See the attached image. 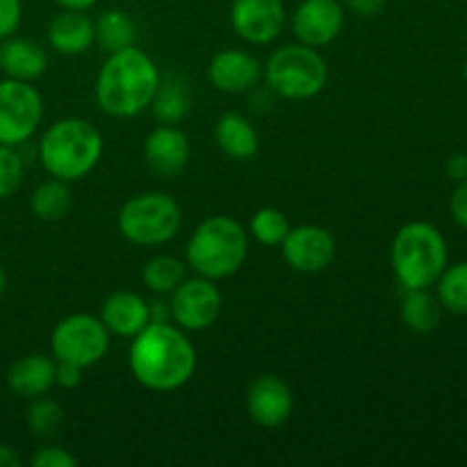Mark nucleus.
Returning a JSON list of instances; mask_svg holds the SVG:
<instances>
[{
    "instance_id": "obj_35",
    "label": "nucleus",
    "mask_w": 467,
    "mask_h": 467,
    "mask_svg": "<svg viewBox=\"0 0 467 467\" xmlns=\"http://www.w3.org/2000/svg\"><path fill=\"white\" fill-rule=\"evenodd\" d=\"M342 5H345V9H349V12L358 14V16L372 18L383 12L386 0H342Z\"/></svg>"
},
{
    "instance_id": "obj_31",
    "label": "nucleus",
    "mask_w": 467,
    "mask_h": 467,
    "mask_svg": "<svg viewBox=\"0 0 467 467\" xmlns=\"http://www.w3.org/2000/svg\"><path fill=\"white\" fill-rule=\"evenodd\" d=\"M30 463L35 467H78V459L64 447L46 445L30 456Z\"/></svg>"
},
{
    "instance_id": "obj_29",
    "label": "nucleus",
    "mask_w": 467,
    "mask_h": 467,
    "mask_svg": "<svg viewBox=\"0 0 467 467\" xmlns=\"http://www.w3.org/2000/svg\"><path fill=\"white\" fill-rule=\"evenodd\" d=\"M64 422V409L59 406V401L50 400V397L41 395L36 400H30L26 413V424L30 429L32 436L36 438H50L53 433H57V429Z\"/></svg>"
},
{
    "instance_id": "obj_14",
    "label": "nucleus",
    "mask_w": 467,
    "mask_h": 467,
    "mask_svg": "<svg viewBox=\"0 0 467 467\" xmlns=\"http://www.w3.org/2000/svg\"><path fill=\"white\" fill-rule=\"evenodd\" d=\"M295 397L290 386L276 374H260L246 390V413L258 427L278 429L290 420Z\"/></svg>"
},
{
    "instance_id": "obj_18",
    "label": "nucleus",
    "mask_w": 467,
    "mask_h": 467,
    "mask_svg": "<svg viewBox=\"0 0 467 467\" xmlns=\"http://www.w3.org/2000/svg\"><path fill=\"white\" fill-rule=\"evenodd\" d=\"M55 369H57V360L53 356L27 354L9 365L5 381H7L9 392L30 401L48 395L50 388H55Z\"/></svg>"
},
{
    "instance_id": "obj_1",
    "label": "nucleus",
    "mask_w": 467,
    "mask_h": 467,
    "mask_svg": "<svg viewBox=\"0 0 467 467\" xmlns=\"http://www.w3.org/2000/svg\"><path fill=\"white\" fill-rule=\"evenodd\" d=\"M130 374L153 392H173L196 372V347L173 322H150L130 340Z\"/></svg>"
},
{
    "instance_id": "obj_28",
    "label": "nucleus",
    "mask_w": 467,
    "mask_h": 467,
    "mask_svg": "<svg viewBox=\"0 0 467 467\" xmlns=\"http://www.w3.org/2000/svg\"><path fill=\"white\" fill-rule=\"evenodd\" d=\"M292 223L278 208H260L255 210L249 222V233L258 244L263 246H281L283 240L290 233Z\"/></svg>"
},
{
    "instance_id": "obj_8",
    "label": "nucleus",
    "mask_w": 467,
    "mask_h": 467,
    "mask_svg": "<svg viewBox=\"0 0 467 467\" xmlns=\"http://www.w3.org/2000/svg\"><path fill=\"white\" fill-rule=\"evenodd\" d=\"M109 331L99 315L76 313L59 319L50 336V351L57 363H71L87 369L99 365L109 351Z\"/></svg>"
},
{
    "instance_id": "obj_4",
    "label": "nucleus",
    "mask_w": 467,
    "mask_h": 467,
    "mask_svg": "<svg viewBox=\"0 0 467 467\" xmlns=\"http://www.w3.org/2000/svg\"><path fill=\"white\" fill-rule=\"evenodd\" d=\"M249 255V231L226 214L201 222L185 246V263L199 276L222 281L240 272Z\"/></svg>"
},
{
    "instance_id": "obj_30",
    "label": "nucleus",
    "mask_w": 467,
    "mask_h": 467,
    "mask_svg": "<svg viewBox=\"0 0 467 467\" xmlns=\"http://www.w3.org/2000/svg\"><path fill=\"white\" fill-rule=\"evenodd\" d=\"M26 164L16 146H0V201L9 199L21 187Z\"/></svg>"
},
{
    "instance_id": "obj_21",
    "label": "nucleus",
    "mask_w": 467,
    "mask_h": 467,
    "mask_svg": "<svg viewBox=\"0 0 467 467\" xmlns=\"http://www.w3.org/2000/svg\"><path fill=\"white\" fill-rule=\"evenodd\" d=\"M48 46L67 57L87 53L94 46V21L85 12L62 9L48 26Z\"/></svg>"
},
{
    "instance_id": "obj_26",
    "label": "nucleus",
    "mask_w": 467,
    "mask_h": 467,
    "mask_svg": "<svg viewBox=\"0 0 467 467\" xmlns=\"http://www.w3.org/2000/svg\"><path fill=\"white\" fill-rule=\"evenodd\" d=\"M71 208V190L68 182L50 176L48 181L39 182L30 196V210L41 222H57Z\"/></svg>"
},
{
    "instance_id": "obj_11",
    "label": "nucleus",
    "mask_w": 467,
    "mask_h": 467,
    "mask_svg": "<svg viewBox=\"0 0 467 467\" xmlns=\"http://www.w3.org/2000/svg\"><path fill=\"white\" fill-rule=\"evenodd\" d=\"M287 267L299 274H319L336 258V237L328 228L317 223L290 228L281 244Z\"/></svg>"
},
{
    "instance_id": "obj_34",
    "label": "nucleus",
    "mask_w": 467,
    "mask_h": 467,
    "mask_svg": "<svg viewBox=\"0 0 467 467\" xmlns=\"http://www.w3.org/2000/svg\"><path fill=\"white\" fill-rule=\"evenodd\" d=\"M82 372L85 369L78 368V365L71 363H57V369H55V386L64 388V390H73L82 383Z\"/></svg>"
},
{
    "instance_id": "obj_27",
    "label": "nucleus",
    "mask_w": 467,
    "mask_h": 467,
    "mask_svg": "<svg viewBox=\"0 0 467 467\" xmlns=\"http://www.w3.org/2000/svg\"><path fill=\"white\" fill-rule=\"evenodd\" d=\"M436 296L450 313L467 315V260L447 265L436 281Z\"/></svg>"
},
{
    "instance_id": "obj_10",
    "label": "nucleus",
    "mask_w": 467,
    "mask_h": 467,
    "mask_svg": "<svg viewBox=\"0 0 467 467\" xmlns=\"http://www.w3.org/2000/svg\"><path fill=\"white\" fill-rule=\"evenodd\" d=\"M222 292L217 281L199 276L185 278L169 299V313L171 322L182 331H208L222 315Z\"/></svg>"
},
{
    "instance_id": "obj_16",
    "label": "nucleus",
    "mask_w": 467,
    "mask_h": 467,
    "mask_svg": "<svg viewBox=\"0 0 467 467\" xmlns=\"http://www.w3.org/2000/svg\"><path fill=\"white\" fill-rule=\"evenodd\" d=\"M208 80L223 94H246L263 80V64L246 50H219L208 64Z\"/></svg>"
},
{
    "instance_id": "obj_19",
    "label": "nucleus",
    "mask_w": 467,
    "mask_h": 467,
    "mask_svg": "<svg viewBox=\"0 0 467 467\" xmlns=\"http://www.w3.org/2000/svg\"><path fill=\"white\" fill-rule=\"evenodd\" d=\"M0 71L12 80L35 82L48 71V53L36 41L12 35L0 41Z\"/></svg>"
},
{
    "instance_id": "obj_40",
    "label": "nucleus",
    "mask_w": 467,
    "mask_h": 467,
    "mask_svg": "<svg viewBox=\"0 0 467 467\" xmlns=\"http://www.w3.org/2000/svg\"><path fill=\"white\" fill-rule=\"evenodd\" d=\"M463 78H465V82H467V62H465V67H463Z\"/></svg>"
},
{
    "instance_id": "obj_17",
    "label": "nucleus",
    "mask_w": 467,
    "mask_h": 467,
    "mask_svg": "<svg viewBox=\"0 0 467 467\" xmlns=\"http://www.w3.org/2000/svg\"><path fill=\"white\" fill-rule=\"evenodd\" d=\"M99 319L108 328L109 336L132 340L140 331H144L150 319V301L132 290H119L105 296L100 304Z\"/></svg>"
},
{
    "instance_id": "obj_6",
    "label": "nucleus",
    "mask_w": 467,
    "mask_h": 467,
    "mask_svg": "<svg viewBox=\"0 0 467 467\" xmlns=\"http://www.w3.org/2000/svg\"><path fill=\"white\" fill-rule=\"evenodd\" d=\"M269 89L285 100H308L322 94L328 82L327 59L319 48L306 44H287L269 55L263 67Z\"/></svg>"
},
{
    "instance_id": "obj_15",
    "label": "nucleus",
    "mask_w": 467,
    "mask_h": 467,
    "mask_svg": "<svg viewBox=\"0 0 467 467\" xmlns=\"http://www.w3.org/2000/svg\"><path fill=\"white\" fill-rule=\"evenodd\" d=\"M192 158V146L185 130L171 123H158L144 140V160L162 178H176L185 171Z\"/></svg>"
},
{
    "instance_id": "obj_32",
    "label": "nucleus",
    "mask_w": 467,
    "mask_h": 467,
    "mask_svg": "<svg viewBox=\"0 0 467 467\" xmlns=\"http://www.w3.org/2000/svg\"><path fill=\"white\" fill-rule=\"evenodd\" d=\"M23 21L21 0H0V41L16 35Z\"/></svg>"
},
{
    "instance_id": "obj_23",
    "label": "nucleus",
    "mask_w": 467,
    "mask_h": 467,
    "mask_svg": "<svg viewBox=\"0 0 467 467\" xmlns=\"http://www.w3.org/2000/svg\"><path fill=\"white\" fill-rule=\"evenodd\" d=\"M94 44L108 55L137 46V26L130 14L123 9H108L100 14L94 21Z\"/></svg>"
},
{
    "instance_id": "obj_22",
    "label": "nucleus",
    "mask_w": 467,
    "mask_h": 467,
    "mask_svg": "<svg viewBox=\"0 0 467 467\" xmlns=\"http://www.w3.org/2000/svg\"><path fill=\"white\" fill-rule=\"evenodd\" d=\"M192 109V91L182 78H162L153 100H150V112L158 123H171L178 126Z\"/></svg>"
},
{
    "instance_id": "obj_7",
    "label": "nucleus",
    "mask_w": 467,
    "mask_h": 467,
    "mask_svg": "<svg viewBox=\"0 0 467 467\" xmlns=\"http://www.w3.org/2000/svg\"><path fill=\"white\" fill-rule=\"evenodd\" d=\"M182 210L173 196L164 192H141L119 208L117 228L130 244L162 246L178 235Z\"/></svg>"
},
{
    "instance_id": "obj_36",
    "label": "nucleus",
    "mask_w": 467,
    "mask_h": 467,
    "mask_svg": "<svg viewBox=\"0 0 467 467\" xmlns=\"http://www.w3.org/2000/svg\"><path fill=\"white\" fill-rule=\"evenodd\" d=\"M445 173L456 182L465 181L467 178V153H456V155H451V158H447Z\"/></svg>"
},
{
    "instance_id": "obj_12",
    "label": "nucleus",
    "mask_w": 467,
    "mask_h": 467,
    "mask_svg": "<svg viewBox=\"0 0 467 467\" xmlns=\"http://www.w3.org/2000/svg\"><path fill=\"white\" fill-rule=\"evenodd\" d=\"M285 23L283 0H233L231 5V26L246 44H272L285 30Z\"/></svg>"
},
{
    "instance_id": "obj_13",
    "label": "nucleus",
    "mask_w": 467,
    "mask_h": 467,
    "mask_svg": "<svg viewBox=\"0 0 467 467\" xmlns=\"http://www.w3.org/2000/svg\"><path fill=\"white\" fill-rule=\"evenodd\" d=\"M290 23L299 44L324 48L342 35L345 5L340 0H301Z\"/></svg>"
},
{
    "instance_id": "obj_3",
    "label": "nucleus",
    "mask_w": 467,
    "mask_h": 467,
    "mask_svg": "<svg viewBox=\"0 0 467 467\" xmlns=\"http://www.w3.org/2000/svg\"><path fill=\"white\" fill-rule=\"evenodd\" d=\"M103 158V137L89 121L59 119L39 140V162L46 173L64 182L89 176Z\"/></svg>"
},
{
    "instance_id": "obj_20",
    "label": "nucleus",
    "mask_w": 467,
    "mask_h": 467,
    "mask_svg": "<svg viewBox=\"0 0 467 467\" xmlns=\"http://www.w3.org/2000/svg\"><path fill=\"white\" fill-rule=\"evenodd\" d=\"M214 141L222 149L223 155L231 160L244 162V160L255 158L260 149V135L249 117L242 112L228 109L214 123Z\"/></svg>"
},
{
    "instance_id": "obj_24",
    "label": "nucleus",
    "mask_w": 467,
    "mask_h": 467,
    "mask_svg": "<svg viewBox=\"0 0 467 467\" xmlns=\"http://www.w3.org/2000/svg\"><path fill=\"white\" fill-rule=\"evenodd\" d=\"M441 301L429 290H406L401 299V322L413 333H431L441 324Z\"/></svg>"
},
{
    "instance_id": "obj_2",
    "label": "nucleus",
    "mask_w": 467,
    "mask_h": 467,
    "mask_svg": "<svg viewBox=\"0 0 467 467\" xmlns=\"http://www.w3.org/2000/svg\"><path fill=\"white\" fill-rule=\"evenodd\" d=\"M160 80L158 64L137 46L109 53L96 76V103L109 117H137L150 108Z\"/></svg>"
},
{
    "instance_id": "obj_33",
    "label": "nucleus",
    "mask_w": 467,
    "mask_h": 467,
    "mask_svg": "<svg viewBox=\"0 0 467 467\" xmlns=\"http://www.w3.org/2000/svg\"><path fill=\"white\" fill-rule=\"evenodd\" d=\"M450 213L461 228H467V178L459 181L456 190L451 192Z\"/></svg>"
},
{
    "instance_id": "obj_25",
    "label": "nucleus",
    "mask_w": 467,
    "mask_h": 467,
    "mask_svg": "<svg viewBox=\"0 0 467 467\" xmlns=\"http://www.w3.org/2000/svg\"><path fill=\"white\" fill-rule=\"evenodd\" d=\"M187 278V263L176 255L158 254L141 267V281L153 295H171Z\"/></svg>"
},
{
    "instance_id": "obj_38",
    "label": "nucleus",
    "mask_w": 467,
    "mask_h": 467,
    "mask_svg": "<svg viewBox=\"0 0 467 467\" xmlns=\"http://www.w3.org/2000/svg\"><path fill=\"white\" fill-rule=\"evenodd\" d=\"M62 9H71V12H87V9L94 7L99 0H55Z\"/></svg>"
},
{
    "instance_id": "obj_37",
    "label": "nucleus",
    "mask_w": 467,
    "mask_h": 467,
    "mask_svg": "<svg viewBox=\"0 0 467 467\" xmlns=\"http://www.w3.org/2000/svg\"><path fill=\"white\" fill-rule=\"evenodd\" d=\"M21 463L23 461L18 456V451L14 447L0 442V467H21Z\"/></svg>"
},
{
    "instance_id": "obj_39",
    "label": "nucleus",
    "mask_w": 467,
    "mask_h": 467,
    "mask_svg": "<svg viewBox=\"0 0 467 467\" xmlns=\"http://www.w3.org/2000/svg\"><path fill=\"white\" fill-rule=\"evenodd\" d=\"M5 287H7V272H5V267L0 265V296L5 295Z\"/></svg>"
},
{
    "instance_id": "obj_5",
    "label": "nucleus",
    "mask_w": 467,
    "mask_h": 467,
    "mask_svg": "<svg viewBox=\"0 0 467 467\" xmlns=\"http://www.w3.org/2000/svg\"><path fill=\"white\" fill-rule=\"evenodd\" d=\"M390 265L404 290H431L447 267V242L429 222H409L397 231Z\"/></svg>"
},
{
    "instance_id": "obj_9",
    "label": "nucleus",
    "mask_w": 467,
    "mask_h": 467,
    "mask_svg": "<svg viewBox=\"0 0 467 467\" xmlns=\"http://www.w3.org/2000/svg\"><path fill=\"white\" fill-rule=\"evenodd\" d=\"M44 117V99L32 82L0 80V146H21Z\"/></svg>"
}]
</instances>
